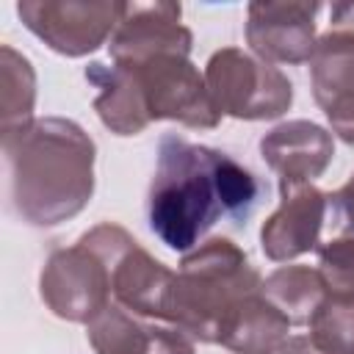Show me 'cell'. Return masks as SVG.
Returning a JSON list of instances; mask_svg holds the SVG:
<instances>
[{
  "label": "cell",
  "instance_id": "cell-12",
  "mask_svg": "<svg viewBox=\"0 0 354 354\" xmlns=\"http://www.w3.org/2000/svg\"><path fill=\"white\" fill-rule=\"evenodd\" d=\"M329 213V194L313 183L279 188V207L260 230V249L274 263H288L310 249H318L321 227Z\"/></svg>",
  "mask_w": 354,
  "mask_h": 354
},
{
  "label": "cell",
  "instance_id": "cell-15",
  "mask_svg": "<svg viewBox=\"0 0 354 354\" xmlns=\"http://www.w3.org/2000/svg\"><path fill=\"white\" fill-rule=\"evenodd\" d=\"M86 80L97 88L94 111L100 122L116 136H138L147 130L149 119L138 94V86L127 66L91 61L86 66Z\"/></svg>",
  "mask_w": 354,
  "mask_h": 354
},
{
  "label": "cell",
  "instance_id": "cell-22",
  "mask_svg": "<svg viewBox=\"0 0 354 354\" xmlns=\"http://www.w3.org/2000/svg\"><path fill=\"white\" fill-rule=\"evenodd\" d=\"M277 354H318V351L313 348V343H310L307 335H290V337L279 346Z\"/></svg>",
  "mask_w": 354,
  "mask_h": 354
},
{
  "label": "cell",
  "instance_id": "cell-16",
  "mask_svg": "<svg viewBox=\"0 0 354 354\" xmlns=\"http://www.w3.org/2000/svg\"><path fill=\"white\" fill-rule=\"evenodd\" d=\"M263 293L290 324H307L315 307L324 301L326 285L318 268L282 266L263 279Z\"/></svg>",
  "mask_w": 354,
  "mask_h": 354
},
{
  "label": "cell",
  "instance_id": "cell-10",
  "mask_svg": "<svg viewBox=\"0 0 354 354\" xmlns=\"http://www.w3.org/2000/svg\"><path fill=\"white\" fill-rule=\"evenodd\" d=\"M310 83L332 133L354 147V30L337 28L315 41Z\"/></svg>",
  "mask_w": 354,
  "mask_h": 354
},
{
  "label": "cell",
  "instance_id": "cell-5",
  "mask_svg": "<svg viewBox=\"0 0 354 354\" xmlns=\"http://www.w3.org/2000/svg\"><path fill=\"white\" fill-rule=\"evenodd\" d=\"M122 66L130 69L149 122L169 119L194 130H213L221 122L205 75H199L188 55L158 53L152 58L130 61Z\"/></svg>",
  "mask_w": 354,
  "mask_h": 354
},
{
  "label": "cell",
  "instance_id": "cell-19",
  "mask_svg": "<svg viewBox=\"0 0 354 354\" xmlns=\"http://www.w3.org/2000/svg\"><path fill=\"white\" fill-rule=\"evenodd\" d=\"M307 326L318 354H354V299L326 293Z\"/></svg>",
  "mask_w": 354,
  "mask_h": 354
},
{
  "label": "cell",
  "instance_id": "cell-23",
  "mask_svg": "<svg viewBox=\"0 0 354 354\" xmlns=\"http://www.w3.org/2000/svg\"><path fill=\"white\" fill-rule=\"evenodd\" d=\"M329 17H332V25H337V28L351 25L354 22V3H332Z\"/></svg>",
  "mask_w": 354,
  "mask_h": 354
},
{
  "label": "cell",
  "instance_id": "cell-17",
  "mask_svg": "<svg viewBox=\"0 0 354 354\" xmlns=\"http://www.w3.org/2000/svg\"><path fill=\"white\" fill-rule=\"evenodd\" d=\"M160 326L141 321V315L108 304L88 324V343L97 354H149L155 348Z\"/></svg>",
  "mask_w": 354,
  "mask_h": 354
},
{
  "label": "cell",
  "instance_id": "cell-21",
  "mask_svg": "<svg viewBox=\"0 0 354 354\" xmlns=\"http://www.w3.org/2000/svg\"><path fill=\"white\" fill-rule=\"evenodd\" d=\"M329 210L337 221V227L354 232V174L346 185H340L335 194H329Z\"/></svg>",
  "mask_w": 354,
  "mask_h": 354
},
{
  "label": "cell",
  "instance_id": "cell-7",
  "mask_svg": "<svg viewBox=\"0 0 354 354\" xmlns=\"http://www.w3.org/2000/svg\"><path fill=\"white\" fill-rule=\"evenodd\" d=\"M127 3L116 0H22L17 14L22 25L39 36L50 50L80 58L94 53L113 36Z\"/></svg>",
  "mask_w": 354,
  "mask_h": 354
},
{
  "label": "cell",
  "instance_id": "cell-2",
  "mask_svg": "<svg viewBox=\"0 0 354 354\" xmlns=\"http://www.w3.org/2000/svg\"><path fill=\"white\" fill-rule=\"evenodd\" d=\"M0 141L8 199L25 224L55 227L91 202L97 147L77 122L44 116Z\"/></svg>",
  "mask_w": 354,
  "mask_h": 354
},
{
  "label": "cell",
  "instance_id": "cell-14",
  "mask_svg": "<svg viewBox=\"0 0 354 354\" xmlns=\"http://www.w3.org/2000/svg\"><path fill=\"white\" fill-rule=\"evenodd\" d=\"M290 321L266 299L263 288L235 304L218 332V346L232 354H277L290 337Z\"/></svg>",
  "mask_w": 354,
  "mask_h": 354
},
{
  "label": "cell",
  "instance_id": "cell-20",
  "mask_svg": "<svg viewBox=\"0 0 354 354\" xmlns=\"http://www.w3.org/2000/svg\"><path fill=\"white\" fill-rule=\"evenodd\" d=\"M318 274L326 293L354 299V235L318 243Z\"/></svg>",
  "mask_w": 354,
  "mask_h": 354
},
{
  "label": "cell",
  "instance_id": "cell-4",
  "mask_svg": "<svg viewBox=\"0 0 354 354\" xmlns=\"http://www.w3.org/2000/svg\"><path fill=\"white\" fill-rule=\"evenodd\" d=\"M207 91L221 116L260 122L282 116L293 102V83L268 61L241 47H221L205 66Z\"/></svg>",
  "mask_w": 354,
  "mask_h": 354
},
{
  "label": "cell",
  "instance_id": "cell-8",
  "mask_svg": "<svg viewBox=\"0 0 354 354\" xmlns=\"http://www.w3.org/2000/svg\"><path fill=\"white\" fill-rule=\"evenodd\" d=\"M39 293L53 315L72 324H91L111 304V268L100 252L77 241L47 257Z\"/></svg>",
  "mask_w": 354,
  "mask_h": 354
},
{
  "label": "cell",
  "instance_id": "cell-13",
  "mask_svg": "<svg viewBox=\"0 0 354 354\" xmlns=\"http://www.w3.org/2000/svg\"><path fill=\"white\" fill-rule=\"evenodd\" d=\"M260 155L279 177V188L307 185L326 171L335 155L332 133L310 119H290L260 138Z\"/></svg>",
  "mask_w": 354,
  "mask_h": 354
},
{
  "label": "cell",
  "instance_id": "cell-18",
  "mask_svg": "<svg viewBox=\"0 0 354 354\" xmlns=\"http://www.w3.org/2000/svg\"><path fill=\"white\" fill-rule=\"evenodd\" d=\"M33 102H36V72L30 61L17 53L11 44L0 47V116L3 133H17L33 122Z\"/></svg>",
  "mask_w": 354,
  "mask_h": 354
},
{
  "label": "cell",
  "instance_id": "cell-9",
  "mask_svg": "<svg viewBox=\"0 0 354 354\" xmlns=\"http://www.w3.org/2000/svg\"><path fill=\"white\" fill-rule=\"evenodd\" d=\"M321 3L254 0L246 8V41L268 64H304L315 50V17Z\"/></svg>",
  "mask_w": 354,
  "mask_h": 354
},
{
  "label": "cell",
  "instance_id": "cell-11",
  "mask_svg": "<svg viewBox=\"0 0 354 354\" xmlns=\"http://www.w3.org/2000/svg\"><path fill=\"white\" fill-rule=\"evenodd\" d=\"M180 3H127L108 53L116 64L144 61L158 53L191 55L194 33L180 22Z\"/></svg>",
  "mask_w": 354,
  "mask_h": 354
},
{
  "label": "cell",
  "instance_id": "cell-1",
  "mask_svg": "<svg viewBox=\"0 0 354 354\" xmlns=\"http://www.w3.org/2000/svg\"><path fill=\"white\" fill-rule=\"evenodd\" d=\"M260 199V183L227 152L194 144L177 133L158 141V166L149 183V230L174 252L199 246L205 232L232 218L246 224Z\"/></svg>",
  "mask_w": 354,
  "mask_h": 354
},
{
  "label": "cell",
  "instance_id": "cell-3",
  "mask_svg": "<svg viewBox=\"0 0 354 354\" xmlns=\"http://www.w3.org/2000/svg\"><path fill=\"white\" fill-rule=\"evenodd\" d=\"M260 288L263 279L246 252L230 238H210L188 252L174 271L163 321L191 340L218 343L227 315Z\"/></svg>",
  "mask_w": 354,
  "mask_h": 354
},
{
  "label": "cell",
  "instance_id": "cell-6",
  "mask_svg": "<svg viewBox=\"0 0 354 354\" xmlns=\"http://www.w3.org/2000/svg\"><path fill=\"white\" fill-rule=\"evenodd\" d=\"M94 252H100L111 268V293L119 307L141 318H166V301L174 282V271L155 260L124 227L97 224L80 235Z\"/></svg>",
  "mask_w": 354,
  "mask_h": 354
}]
</instances>
